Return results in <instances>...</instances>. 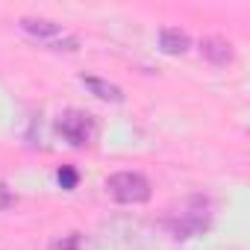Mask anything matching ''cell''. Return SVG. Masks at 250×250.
I'll return each mask as SVG.
<instances>
[{"label":"cell","instance_id":"ba28073f","mask_svg":"<svg viewBox=\"0 0 250 250\" xmlns=\"http://www.w3.org/2000/svg\"><path fill=\"white\" fill-rule=\"evenodd\" d=\"M56 180H59V186H62L65 191H71V188H77V171H74V168H59V174H56Z\"/></svg>","mask_w":250,"mask_h":250},{"label":"cell","instance_id":"9c48e42d","mask_svg":"<svg viewBox=\"0 0 250 250\" xmlns=\"http://www.w3.org/2000/svg\"><path fill=\"white\" fill-rule=\"evenodd\" d=\"M12 203H15V194H12L3 183H0V209H9Z\"/></svg>","mask_w":250,"mask_h":250},{"label":"cell","instance_id":"6da1fadb","mask_svg":"<svg viewBox=\"0 0 250 250\" xmlns=\"http://www.w3.org/2000/svg\"><path fill=\"white\" fill-rule=\"evenodd\" d=\"M56 133L71 147H88L97 139V121H94V115H88L83 109H65L56 118Z\"/></svg>","mask_w":250,"mask_h":250},{"label":"cell","instance_id":"277c9868","mask_svg":"<svg viewBox=\"0 0 250 250\" xmlns=\"http://www.w3.org/2000/svg\"><path fill=\"white\" fill-rule=\"evenodd\" d=\"M159 47H162V53H168V56H183V53L191 47V39H188L183 30H177V27H165V30L159 33Z\"/></svg>","mask_w":250,"mask_h":250},{"label":"cell","instance_id":"3957f363","mask_svg":"<svg viewBox=\"0 0 250 250\" xmlns=\"http://www.w3.org/2000/svg\"><path fill=\"white\" fill-rule=\"evenodd\" d=\"M21 30L27 36H33L36 42H42L44 47H50V50H77L80 47V42L74 36H68L50 18H21Z\"/></svg>","mask_w":250,"mask_h":250},{"label":"cell","instance_id":"7a4b0ae2","mask_svg":"<svg viewBox=\"0 0 250 250\" xmlns=\"http://www.w3.org/2000/svg\"><path fill=\"white\" fill-rule=\"evenodd\" d=\"M106 191L115 203H145L150 200V180L139 171H118L106 180Z\"/></svg>","mask_w":250,"mask_h":250},{"label":"cell","instance_id":"5b68a950","mask_svg":"<svg viewBox=\"0 0 250 250\" xmlns=\"http://www.w3.org/2000/svg\"><path fill=\"white\" fill-rule=\"evenodd\" d=\"M80 83L94 94V97H100V100H109V103H124V91L115 85V83H109V80H100V77H80Z\"/></svg>","mask_w":250,"mask_h":250},{"label":"cell","instance_id":"52a82bcc","mask_svg":"<svg viewBox=\"0 0 250 250\" xmlns=\"http://www.w3.org/2000/svg\"><path fill=\"white\" fill-rule=\"evenodd\" d=\"M50 250H83V235L80 232H71V235H62L50 244Z\"/></svg>","mask_w":250,"mask_h":250},{"label":"cell","instance_id":"8992f818","mask_svg":"<svg viewBox=\"0 0 250 250\" xmlns=\"http://www.w3.org/2000/svg\"><path fill=\"white\" fill-rule=\"evenodd\" d=\"M200 53H203L209 62H215V65H224V62L232 59V47H229V42H224V39H203V42H200Z\"/></svg>","mask_w":250,"mask_h":250}]
</instances>
